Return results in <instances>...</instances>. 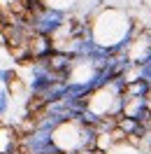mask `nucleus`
<instances>
[{
  "label": "nucleus",
  "instance_id": "obj_1",
  "mask_svg": "<svg viewBox=\"0 0 151 154\" xmlns=\"http://www.w3.org/2000/svg\"><path fill=\"white\" fill-rule=\"evenodd\" d=\"M88 35L98 49L116 51L132 35L135 19L119 5H98L88 17Z\"/></svg>",
  "mask_w": 151,
  "mask_h": 154
},
{
  "label": "nucleus",
  "instance_id": "obj_2",
  "mask_svg": "<svg viewBox=\"0 0 151 154\" xmlns=\"http://www.w3.org/2000/svg\"><path fill=\"white\" fill-rule=\"evenodd\" d=\"M19 152V133L14 126L0 124V154H14Z\"/></svg>",
  "mask_w": 151,
  "mask_h": 154
},
{
  "label": "nucleus",
  "instance_id": "obj_4",
  "mask_svg": "<svg viewBox=\"0 0 151 154\" xmlns=\"http://www.w3.org/2000/svg\"><path fill=\"white\" fill-rule=\"evenodd\" d=\"M105 154H144V149L137 147V145H132V143H128V140H121V143L112 145Z\"/></svg>",
  "mask_w": 151,
  "mask_h": 154
},
{
  "label": "nucleus",
  "instance_id": "obj_3",
  "mask_svg": "<svg viewBox=\"0 0 151 154\" xmlns=\"http://www.w3.org/2000/svg\"><path fill=\"white\" fill-rule=\"evenodd\" d=\"M47 10H54V12H61V14H67L72 12L79 5V0H40Z\"/></svg>",
  "mask_w": 151,
  "mask_h": 154
},
{
  "label": "nucleus",
  "instance_id": "obj_5",
  "mask_svg": "<svg viewBox=\"0 0 151 154\" xmlns=\"http://www.w3.org/2000/svg\"><path fill=\"white\" fill-rule=\"evenodd\" d=\"M77 154H98L95 149H84V152H77Z\"/></svg>",
  "mask_w": 151,
  "mask_h": 154
},
{
  "label": "nucleus",
  "instance_id": "obj_6",
  "mask_svg": "<svg viewBox=\"0 0 151 154\" xmlns=\"http://www.w3.org/2000/svg\"><path fill=\"white\" fill-rule=\"evenodd\" d=\"M144 154H151V143L147 145V149H144Z\"/></svg>",
  "mask_w": 151,
  "mask_h": 154
}]
</instances>
